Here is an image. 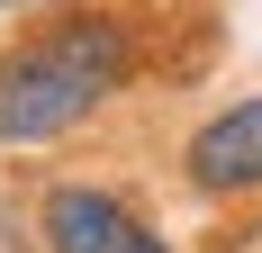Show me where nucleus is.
<instances>
[{"label":"nucleus","mask_w":262,"mask_h":253,"mask_svg":"<svg viewBox=\"0 0 262 253\" xmlns=\"http://www.w3.org/2000/svg\"><path fill=\"white\" fill-rule=\"evenodd\" d=\"M0 9H9V0H0Z\"/></svg>","instance_id":"5"},{"label":"nucleus","mask_w":262,"mask_h":253,"mask_svg":"<svg viewBox=\"0 0 262 253\" xmlns=\"http://www.w3.org/2000/svg\"><path fill=\"white\" fill-rule=\"evenodd\" d=\"M190 181L208 190V199H244V190H262V100H235L217 109L199 136H190Z\"/></svg>","instance_id":"3"},{"label":"nucleus","mask_w":262,"mask_h":253,"mask_svg":"<svg viewBox=\"0 0 262 253\" xmlns=\"http://www.w3.org/2000/svg\"><path fill=\"white\" fill-rule=\"evenodd\" d=\"M0 253H36V244H27V235L9 226V217H0Z\"/></svg>","instance_id":"4"},{"label":"nucleus","mask_w":262,"mask_h":253,"mask_svg":"<svg viewBox=\"0 0 262 253\" xmlns=\"http://www.w3.org/2000/svg\"><path fill=\"white\" fill-rule=\"evenodd\" d=\"M127 73H136V36L118 18H63L54 36L0 54V145L73 136Z\"/></svg>","instance_id":"1"},{"label":"nucleus","mask_w":262,"mask_h":253,"mask_svg":"<svg viewBox=\"0 0 262 253\" xmlns=\"http://www.w3.org/2000/svg\"><path fill=\"white\" fill-rule=\"evenodd\" d=\"M36 244L46 253H172L118 190H100V181H54L46 208H36Z\"/></svg>","instance_id":"2"}]
</instances>
